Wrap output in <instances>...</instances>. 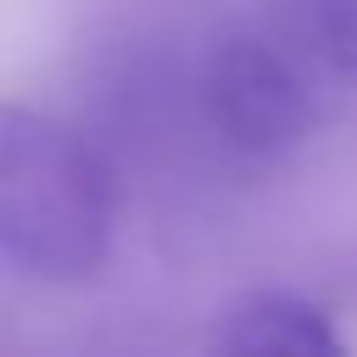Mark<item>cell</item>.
<instances>
[{"label": "cell", "mask_w": 357, "mask_h": 357, "mask_svg": "<svg viewBox=\"0 0 357 357\" xmlns=\"http://www.w3.org/2000/svg\"><path fill=\"white\" fill-rule=\"evenodd\" d=\"M117 190L100 151L50 112L0 100V262L39 284L106 268Z\"/></svg>", "instance_id": "cell-1"}, {"label": "cell", "mask_w": 357, "mask_h": 357, "mask_svg": "<svg viewBox=\"0 0 357 357\" xmlns=\"http://www.w3.org/2000/svg\"><path fill=\"white\" fill-rule=\"evenodd\" d=\"M201 106L218 145L240 162H284L318 123L312 89L290 56L257 33H229L201 73Z\"/></svg>", "instance_id": "cell-2"}, {"label": "cell", "mask_w": 357, "mask_h": 357, "mask_svg": "<svg viewBox=\"0 0 357 357\" xmlns=\"http://www.w3.org/2000/svg\"><path fill=\"white\" fill-rule=\"evenodd\" d=\"M223 351H257V357H335L340 329L335 318L296 296V290H245L218 318Z\"/></svg>", "instance_id": "cell-3"}, {"label": "cell", "mask_w": 357, "mask_h": 357, "mask_svg": "<svg viewBox=\"0 0 357 357\" xmlns=\"http://www.w3.org/2000/svg\"><path fill=\"white\" fill-rule=\"evenodd\" d=\"M312 45L340 78L357 84V0H312Z\"/></svg>", "instance_id": "cell-4"}]
</instances>
